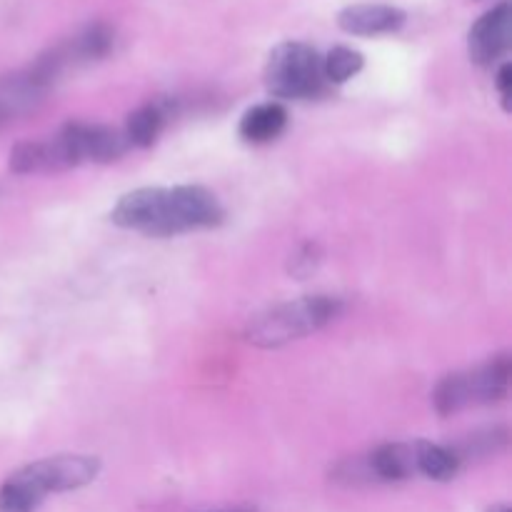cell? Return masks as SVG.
<instances>
[{"instance_id": "obj_1", "label": "cell", "mask_w": 512, "mask_h": 512, "mask_svg": "<svg viewBox=\"0 0 512 512\" xmlns=\"http://www.w3.org/2000/svg\"><path fill=\"white\" fill-rule=\"evenodd\" d=\"M343 313V303L333 295H308V298L280 303L248 323L245 338L258 348H283L293 340L318 333Z\"/></svg>"}, {"instance_id": "obj_2", "label": "cell", "mask_w": 512, "mask_h": 512, "mask_svg": "<svg viewBox=\"0 0 512 512\" xmlns=\"http://www.w3.org/2000/svg\"><path fill=\"white\" fill-rule=\"evenodd\" d=\"M265 85L283 100L318 98L328 90L323 58L305 43H280L265 65Z\"/></svg>"}, {"instance_id": "obj_3", "label": "cell", "mask_w": 512, "mask_h": 512, "mask_svg": "<svg viewBox=\"0 0 512 512\" xmlns=\"http://www.w3.org/2000/svg\"><path fill=\"white\" fill-rule=\"evenodd\" d=\"M225 210L203 185H178L165 190V210L155 238L188 233V230L215 228L223 223Z\"/></svg>"}, {"instance_id": "obj_4", "label": "cell", "mask_w": 512, "mask_h": 512, "mask_svg": "<svg viewBox=\"0 0 512 512\" xmlns=\"http://www.w3.org/2000/svg\"><path fill=\"white\" fill-rule=\"evenodd\" d=\"M55 135L73 168L80 163H113L130 148L123 130L100 123H83V120L65 123Z\"/></svg>"}, {"instance_id": "obj_5", "label": "cell", "mask_w": 512, "mask_h": 512, "mask_svg": "<svg viewBox=\"0 0 512 512\" xmlns=\"http://www.w3.org/2000/svg\"><path fill=\"white\" fill-rule=\"evenodd\" d=\"M20 473L38 490L40 498H45L50 493H68L93 483L100 473V460L93 455H55L25 465Z\"/></svg>"}, {"instance_id": "obj_6", "label": "cell", "mask_w": 512, "mask_h": 512, "mask_svg": "<svg viewBox=\"0 0 512 512\" xmlns=\"http://www.w3.org/2000/svg\"><path fill=\"white\" fill-rule=\"evenodd\" d=\"M512 33V13L510 3L495 5L485 15L475 20L468 35L470 58L478 65H490L508 50Z\"/></svg>"}, {"instance_id": "obj_7", "label": "cell", "mask_w": 512, "mask_h": 512, "mask_svg": "<svg viewBox=\"0 0 512 512\" xmlns=\"http://www.w3.org/2000/svg\"><path fill=\"white\" fill-rule=\"evenodd\" d=\"M165 210V188H140L123 195L118 205L110 213V220L120 228L140 230L145 235H153L163 220Z\"/></svg>"}, {"instance_id": "obj_8", "label": "cell", "mask_w": 512, "mask_h": 512, "mask_svg": "<svg viewBox=\"0 0 512 512\" xmlns=\"http://www.w3.org/2000/svg\"><path fill=\"white\" fill-rule=\"evenodd\" d=\"M338 25L350 35L398 33L405 25V13L395 5H350L338 15Z\"/></svg>"}, {"instance_id": "obj_9", "label": "cell", "mask_w": 512, "mask_h": 512, "mask_svg": "<svg viewBox=\"0 0 512 512\" xmlns=\"http://www.w3.org/2000/svg\"><path fill=\"white\" fill-rule=\"evenodd\" d=\"M420 443H385L368 455L373 483H400L418 473Z\"/></svg>"}, {"instance_id": "obj_10", "label": "cell", "mask_w": 512, "mask_h": 512, "mask_svg": "<svg viewBox=\"0 0 512 512\" xmlns=\"http://www.w3.org/2000/svg\"><path fill=\"white\" fill-rule=\"evenodd\" d=\"M468 383L473 405L498 403V400H503L508 395L510 385V355H495L488 363L470 370Z\"/></svg>"}, {"instance_id": "obj_11", "label": "cell", "mask_w": 512, "mask_h": 512, "mask_svg": "<svg viewBox=\"0 0 512 512\" xmlns=\"http://www.w3.org/2000/svg\"><path fill=\"white\" fill-rule=\"evenodd\" d=\"M285 125H288V110L275 103V100H270V103H260L255 108L245 110V115L240 118L238 133L245 143L263 145L278 138Z\"/></svg>"}, {"instance_id": "obj_12", "label": "cell", "mask_w": 512, "mask_h": 512, "mask_svg": "<svg viewBox=\"0 0 512 512\" xmlns=\"http://www.w3.org/2000/svg\"><path fill=\"white\" fill-rule=\"evenodd\" d=\"M173 110L175 103H170V100H155V103L133 110L128 115V123H125L123 130L128 143L135 145V148H150L160 138Z\"/></svg>"}, {"instance_id": "obj_13", "label": "cell", "mask_w": 512, "mask_h": 512, "mask_svg": "<svg viewBox=\"0 0 512 512\" xmlns=\"http://www.w3.org/2000/svg\"><path fill=\"white\" fill-rule=\"evenodd\" d=\"M460 470V460L448 445H433V443H420L418 445V473L428 475V478L440 480H453Z\"/></svg>"}, {"instance_id": "obj_14", "label": "cell", "mask_w": 512, "mask_h": 512, "mask_svg": "<svg viewBox=\"0 0 512 512\" xmlns=\"http://www.w3.org/2000/svg\"><path fill=\"white\" fill-rule=\"evenodd\" d=\"M433 405L435 410H438V415H443V418H448V415L473 405V400H470L468 373L445 375V378L438 383V388H435Z\"/></svg>"}, {"instance_id": "obj_15", "label": "cell", "mask_w": 512, "mask_h": 512, "mask_svg": "<svg viewBox=\"0 0 512 512\" xmlns=\"http://www.w3.org/2000/svg\"><path fill=\"white\" fill-rule=\"evenodd\" d=\"M40 503H43V498L23 478L20 470H15L0 488V512H35Z\"/></svg>"}, {"instance_id": "obj_16", "label": "cell", "mask_w": 512, "mask_h": 512, "mask_svg": "<svg viewBox=\"0 0 512 512\" xmlns=\"http://www.w3.org/2000/svg\"><path fill=\"white\" fill-rule=\"evenodd\" d=\"M363 55L353 48H345V45H338V48L330 50L323 58V75L328 80V85L333 83H345L353 75H358L363 70Z\"/></svg>"}, {"instance_id": "obj_17", "label": "cell", "mask_w": 512, "mask_h": 512, "mask_svg": "<svg viewBox=\"0 0 512 512\" xmlns=\"http://www.w3.org/2000/svg\"><path fill=\"white\" fill-rule=\"evenodd\" d=\"M505 443H508V433H505L503 428H493V430H485V433L470 435L468 440H463V443L455 445V448L450 450H453V453L458 455L460 463H463L465 458H473V455L495 453V450L505 448Z\"/></svg>"}, {"instance_id": "obj_18", "label": "cell", "mask_w": 512, "mask_h": 512, "mask_svg": "<svg viewBox=\"0 0 512 512\" xmlns=\"http://www.w3.org/2000/svg\"><path fill=\"white\" fill-rule=\"evenodd\" d=\"M320 263V250L315 243H305L303 248L295 253V258L290 260V273L298 275V278H305L308 273H313L315 265Z\"/></svg>"}, {"instance_id": "obj_19", "label": "cell", "mask_w": 512, "mask_h": 512, "mask_svg": "<svg viewBox=\"0 0 512 512\" xmlns=\"http://www.w3.org/2000/svg\"><path fill=\"white\" fill-rule=\"evenodd\" d=\"M495 85H498V93L503 98V108L510 110V88H512V68L510 63L500 65L498 75H495Z\"/></svg>"}, {"instance_id": "obj_20", "label": "cell", "mask_w": 512, "mask_h": 512, "mask_svg": "<svg viewBox=\"0 0 512 512\" xmlns=\"http://www.w3.org/2000/svg\"><path fill=\"white\" fill-rule=\"evenodd\" d=\"M10 120H13V115H10V110L0 103V128H3L5 123H10Z\"/></svg>"}, {"instance_id": "obj_21", "label": "cell", "mask_w": 512, "mask_h": 512, "mask_svg": "<svg viewBox=\"0 0 512 512\" xmlns=\"http://www.w3.org/2000/svg\"><path fill=\"white\" fill-rule=\"evenodd\" d=\"M490 512H510L508 505H495V508H490Z\"/></svg>"}, {"instance_id": "obj_22", "label": "cell", "mask_w": 512, "mask_h": 512, "mask_svg": "<svg viewBox=\"0 0 512 512\" xmlns=\"http://www.w3.org/2000/svg\"><path fill=\"white\" fill-rule=\"evenodd\" d=\"M230 512H250V510H230Z\"/></svg>"}]
</instances>
